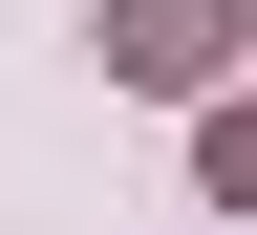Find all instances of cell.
<instances>
[{
	"label": "cell",
	"mask_w": 257,
	"mask_h": 235,
	"mask_svg": "<svg viewBox=\"0 0 257 235\" xmlns=\"http://www.w3.org/2000/svg\"><path fill=\"white\" fill-rule=\"evenodd\" d=\"M86 43H107V86H214L236 64V0H107Z\"/></svg>",
	"instance_id": "6da1fadb"
},
{
	"label": "cell",
	"mask_w": 257,
	"mask_h": 235,
	"mask_svg": "<svg viewBox=\"0 0 257 235\" xmlns=\"http://www.w3.org/2000/svg\"><path fill=\"white\" fill-rule=\"evenodd\" d=\"M214 192H236V214H257V107H214Z\"/></svg>",
	"instance_id": "7a4b0ae2"
}]
</instances>
